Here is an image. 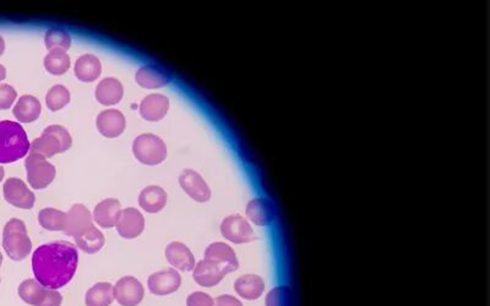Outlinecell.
Here are the masks:
<instances>
[{
    "mask_svg": "<svg viewBox=\"0 0 490 306\" xmlns=\"http://www.w3.org/2000/svg\"><path fill=\"white\" fill-rule=\"evenodd\" d=\"M25 168H26L27 182L32 189H36V190L46 189L49 184H52L57 176L56 167L47 161V158L36 153L27 155Z\"/></svg>",
    "mask_w": 490,
    "mask_h": 306,
    "instance_id": "6",
    "label": "cell"
},
{
    "mask_svg": "<svg viewBox=\"0 0 490 306\" xmlns=\"http://www.w3.org/2000/svg\"><path fill=\"white\" fill-rule=\"evenodd\" d=\"M124 94L122 83L114 78H106L96 87V99L104 105L118 104Z\"/></svg>",
    "mask_w": 490,
    "mask_h": 306,
    "instance_id": "22",
    "label": "cell"
},
{
    "mask_svg": "<svg viewBox=\"0 0 490 306\" xmlns=\"http://www.w3.org/2000/svg\"><path fill=\"white\" fill-rule=\"evenodd\" d=\"M104 243H106V238H104V233L99 229L96 228L95 226L88 232L83 234L81 237L75 238L76 248L90 255L98 253L104 248Z\"/></svg>",
    "mask_w": 490,
    "mask_h": 306,
    "instance_id": "28",
    "label": "cell"
},
{
    "mask_svg": "<svg viewBox=\"0 0 490 306\" xmlns=\"http://www.w3.org/2000/svg\"><path fill=\"white\" fill-rule=\"evenodd\" d=\"M16 97H17V92L13 86L6 83H0V110L10 108L13 103L15 102Z\"/></svg>",
    "mask_w": 490,
    "mask_h": 306,
    "instance_id": "35",
    "label": "cell"
},
{
    "mask_svg": "<svg viewBox=\"0 0 490 306\" xmlns=\"http://www.w3.org/2000/svg\"><path fill=\"white\" fill-rule=\"evenodd\" d=\"M212 296L204 291H194L186 299V306H213Z\"/></svg>",
    "mask_w": 490,
    "mask_h": 306,
    "instance_id": "36",
    "label": "cell"
},
{
    "mask_svg": "<svg viewBox=\"0 0 490 306\" xmlns=\"http://www.w3.org/2000/svg\"><path fill=\"white\" fill-rule=\"evenodd\" d=\"M4 51H6V42H4V38L0 36V56H3Z\"/></svg>",
    "mask_w": 490,
    "mask_h": 306,
    "instance_id": "40",
    "label": "cell"
},
{
    "mask_svg": "<svg viewBox=\"0 0 490 306\" xmlns=\"http://www.w3.org/2000/svg\"><path fill=\"white\" fill-rule=\"evenodd\" d=\"M44 68L47 71L56 76L67 73L70 68V57L62 49H54L44 58Z\"/></svg>",
    "mask_w": 490,
    "mask_h": 306,
    "instance_id": "31",
    "label": "cell"
},
{
    "mask_svg": "<svg viewBox=\"0 0 490 306\" xmlns=\"http://www.w3.org/2000/svg\"><path fill=\"white\" fill-rule=\"evenodd\" d=\"M75 76L83 83H93L102 73V65L97 57L92 54H85L79 58L74 68Z\"/></svg>",
    "mask_w": 490,
    "mask_h": 306,
    "instance_id": "26",
    "label": "cell"
},
{
    "mask_svg": "<svg viewBox=\"0 0 490 306\" xmlns=\"http://www.w3.org/2000/svg\"><path fill=\"white\" fill-rule=\"evenodd\" d=\"M65 218L67 213L56 208H43L38 213V222L42 228L51 232H63L65 227Z\"/></svg>",
    "mask_w": 490,
    "mask_h": 306,
    "instance_id": "29",
    "label": "cell"
},
{
    "mask_svg": "<svg viewBox=\"0 0 490 306\" xmlns=\"http://www.w3.org/2000/svg\"><path fill=\"white\" fill-rule=\"evenodd\" d=\"M44 44L49 52L54 51V49H62V51L67 52V49L72 47V37L67 30L52 28V30H48L46 32Z\"/></svg>",
    "mask_w": 490,
    "mask_h": 306,
    "instance_id": "32",
    "label": "cell"
},
{
    "mask_svg": "<svg viewBox=\"0 0 490 306\" xmlns=\"http://www.w3.org/2000/svg\"><path fill=\"white\" fill-rule=\"evenodd\" d=\"M178 180L181 189L196 203H207L211 198V189L197 171L186 169Z\"/></svg>",
    "mask_w": 490,
    "mask_h": 306,
    "instance_id": "11",
    "label": "cell"
},
{
    "mask_svg": "<svg viewBox=\"0 0 490 306\" xmlns=\"http://www.w3.org/2000/svg\"><path fill=\"white\" fill-rule=\"evenodd\" d=\"M78 264V249L69 241L41 245L32 254L35 280L47 289L53 291L67 286L76 273Z\"/></svg>",
    "mask_w": 490,
    "mask_h": 306,
    "instance_id": "1",
    "label": "cell"
},
{
    "mask_svg": "<svg viewBox=\"0 0 490 306\" xmlns=\"http://www.w3.org/2000/svg\"><path fill=\"white\" fill-rule=\"evenodd\" d=\"M4 176H6V171H4V168L0 166V182H3V179H4Z\"/></svg>",
    "mask_w": 490,
    "mask_h": 306,
    "instance_id": "41",
    "label": "cell"
},
{
    "mask_svg": "<svg viewBox=\"0 0 490 306\" xmlns=\"http://www.w3.org/2000/svg\"><path fill=\"white\" fill-rule=\"evenodd\" d=\"M234 291L245 300H256L263 296L265 282L256 275H244L234 282Z\"/></svg>",
    "mask_w": 490,
    "mask_h": 306,
    "instance_id": "24",
    "label": "cell"
},
{
    "mask_svg": "<svg viewBox=\"0 0 490 306\" xmlns=\"http://www.w3.org/2000/svg\"><path fill=\"white\" fill-rule=\"evenodd\" d=\"M170 109V99L161 94H149L140 103V115L147 121H160Z\"/></svg>",
    "mask_w": 490,
    "mask_h": 306,
    "instance_id": "19",
    "label": "cell"
},
{
    "mask_svg": "<svg viewBox=\"0 0 490 306\" xmlns=\"http://www.w3.org/2000/svg\"><path fill=\"white\" fill-rule=\"evenodd\" d=\"M117 232L122 238L135 239L144 233L145 218L138 208L122 210L117 222Z\"/></svg>",
    "mask_w": 490,
    "mask_h": 306,
    "instance_id": "14",
    "label": "cell"
},
{
    "mask_svg": "<svg viewBox=\"0 0 490 306\" xmlns=\"http://www.w3.org/2000/svg\"><path fill=\"white\" fill-rule=\"evenodd\" d=\"M1 264H3V255L0 253V266H1Z\"/></svg>",
    "mask_w": 490,
    "mask_h": 306,
    "instance_id": "42",
    "label": "cell"
},
{
    "mask_svg": "<svg viewBox=\"0 0 490 306\" xmlns=\"http://www.w3.org/2000/svg\"><path fill=\"white\" fill-rule=\"evenodd\" d=\"M133 153L145 166H158L167 158V146L158 136L142 134L133 142Z\"/></svg>",
    "mask_w": 490,
    "mask_h": 306,
    "instance_id": "5",
    "label": "cell"
},
{
    "mask_svg": "<svg viewBox=\"0 0 490 306\" xmlns=\"http://www.w3.org/2000/svg\"><path fill=\"white\" fill-rule=\"evenodd\" d=\"M6 78V69L0 64V83Z\"/></svg>",
    "mask_w": 490,
    "mask_h": 306,
    "instance_id": "39",
    "label": "cell"
},
{
    "mask_svg": "<svg viewBox=\"0 0 490 306\" xmlns=\"http://www.w3.org/2000/svg\"><path fill=\"white\" fill-rule=\"evenodd\" d=\"M113 301V286L108 282H98L85 296L86 306H109Z\"/></svg>",
    "mask_w": 490,
    "mask_h": 306,
    "instance_id": "27",
    "label": "cell"
},
{
    "mask_svg": "<svg viewBox=\"0 0 490 306\" xmlns=\"http://www.w3.org/2000/svg\"><path fill=\"white\" fill-rule=\"evenodd\" d=\"M229 273L227 269L213 261L204 259L196 264L193 270V277L199 286L212 288L217 286Z\"/></svg>",
    "mask_w": 490,
    "mask_h": 306,
    "instance_id": "13",
    "label": "cell"
},
{
    "mask_svg": "<svg viewBox=\"0 0 490 306\" xmlns=\"http://www.w3.org/2000/svg\"><path fill=\"white\" fill-rule=\"evenodd\" d=\"M122 206L117 198H104L93 210L92 219L101 228H113L117 226Z\"/></svg>",
    "mask_w": 490,
    "mask_h": 306,
    "instance_id": "16",
    "label": "cell"
},
{
    "mask_svg": "<svg viewBox=\"0 0 490 306\" xmlns=\"http://www.w3.org/2000/svg\"><path fill=\"white\" fill-rule=\"evenodd\" d=\"M266 306H293V293L288 287L274 288L266 296Z\"/></svg>",
    "mask_w": 490,
    "mask_h": 306,
    "instance_id": "34",
    "label": "cell"
},
{
    "mask_svg": "<svg viewBox=\"0 0 490 306\" xmlns=\"http://www.w3.org/2000/svg\"><path fill=\"white\" fill-rule=\"evenodd\" d=\"M3 248L14 261H22L31 254L32 241L26 226L17 218H13L3 230Z\"/></svg>",
    "mask_w": 490,
    "mask_h": 306,
    "instance_id": "4",
    "label": "cell"
},
{
    "mask_svg": "<svg viewBox=\"0 0 490 306\" xmlns=\"http://www.w3.org/2000/svg\"><path fill=\"white\" fill-rule=\"evenodd\" d=\"M62 303L63 296L59 291L47 289L46 294L43 296L40 306H60Z\"/></svg>",
    "mask_w": 490,
    "mask_h": 306,
    "instance_id": "37",
    "label": "cell"
},
{
    "mask_svg": "<svg viewBox=\"0 0 490 306\" xmlns=\"http://www.w3.org/2000/svg\"><path fill=\"white\" fill-rule=\"evenodd\" d=\"M46 291L47 288L40 284L36 280L28 278L19 286V296L28 305L40 306Z\"/></svg>",
    "mask_w": 490,
    "mask_h": 306,
    "instance_id": "30",
    "label": "cell"
},
{
    "mask_svg": "<svg viewBox=\"0 0 490 306\" xmlns=\"http://www.w3.org/2000/svg\"><path fill=\"white\" fill-rule=\"evenodd\" d=\"M26 131L16 121H0V163H13L30 152Z\"/></svg>",
    "mask_w": 490,
    "mask_h": 306,
    "instance_id": "2",
    "label": "cell"
},
{
    "mask_svg": "<svg viewBox=\"0 0 490 306\" xmlns=\"http://www.w3.org/2000/svg\"><path fill=\"white\" fill-rule=\"evenodd\" d=\"M221 234L234 244H245L256 239L252 226L240 214H231L221 223Z\"/></svg>",
    "mask_w": 490,
    "mask_h": 306,
    "instance_id": "7",
    "label": "cell"
},
{
    "mask_svg": "<svg viewBox=\"0 0 490 306\" xmlns=\"http://www.w3.org/2000/svg\"><path fill=\"white\" fill-rule=\"evenodd\" d=\"M213 306H244L242 304V301L237 299L236 296H228V294H224V296H218L213 301Z\"/></svg>",
    "mask_w": 490,
    "mask_h": 306,
    "instance_id": "38",
    "label": "cell"
},
{
    "mask_svg": "<svg viewBox=\"0 0 490 306\" xmlns=\"http://www.w3.org/2000/svg\"><path fill=\"white\" fill-rule=\"evenodd\" d=\"M4 198L8 203L21 210H31L36 203V196L26 182L19 178L6 179L3 187Z\"/></svg>",
    "mask_w": 490,
    "mask_h": 306,
    "instance_id": "8",
    "label": "cell"
},
{
    "mask_svg": "<svg viewBox=\"0 0 490 306\" xmlns=\"http://www.w3.org/2000/svg\"><path fill=\"white\" fill-rule=\"evenodd\" d=\"M135 80H136L138 85L144 89L156 90L167 86L170 83L172 78H170V74L161 67L150 64V65L141 67L136 71Z\"/></svg>",
    "mask_w": 490,
    "mask_h": 306,
    "instance_id": "18",
    "label": "cell"
},
{
    "mask_svg": "<svg viewBox=\"0 0 490 306\" xmlns=\"http://www.w3.org/2000/svg\"><path fill=\"white\" fill-rule=\"evenodd\" d=\"M205 259L223 266L224 269L229 271V273L237 271L239 267V261H238L236 251L229 245L221 243V241L209 245V248L205 251Z\"/></svg>",
    "mask_w": 490,
    "mask_h": 306,
    "instance_id": "20",
    "label": "cell"
},
{
    "mask_svg": "<svg viewBox=\"0 0 490 306\" xmlns=\"http://www.w3.org/2000/svg\"><path fill=\"white\" fill-rule=\"evenodd\" d=\"M41 102L31 94H25L16 102L13 113L20 123H32L36 121L41 114Z\"/></svg>",
    "mask_w": 490,
    "mask_h": 306,
    "instance_id": "25",
    "label": "cell"
},
{
    "mask_svg": "<svg viewBox=\"0 0 490 306\" xmlns=\"http://www.w3.org/2000/svg\"><path fill=\"white\" fill-rule=\"evenodd\" d=\"M96 125L101 135L108 139H114L124 133L126 119L124 114L118 109H106L98 114Z\"/></svg>",
    "mask_w": 490,
    "mask_h": 306,
    "instance_id": "15",
    "label": "cell"
},
{
    "mask_svg": "<svg viewBox=\"0 0 490 306\" xmlns=\"http://www.w3.org/2000/svg\"><path fill=\"white\" fill-rule=\"evenodd\" d=\"M247 217L259 227L270 226L275 219L274 205L268 198H253L247 205Z\"/></svg>",
    "mask_w": 490,
    "mask_h": 306,
    "instance_id": "21",
    "label": "cell"
},
{
    "mask_svg": "<svg viewBox=\"0 0 490 306\" xmlns=\"http://www.w3.org/2000/svg\"><path fill=\"white\" fill-rule=\"evenodd\" d=\"M167 192L158 185H150L140 192L139 205L145 212L157 213L162 211L167 205Z\"/></svg>",
    "mask_w": 490,
    "mask_h": 306,
    "instance_id": "23",
    "label": "cell"
},
{
    "mask_svg": "<svg viewBox=\"0 0 490 306\" xmlns=\"http://www.w3.org/2000/svg\"><path fill=\"white\" fill-rule=\"evenodd\" d=\"M72 145V135L65 128L60 125H51L43 130L40 137L32 141L28 153H36L48 160L58 153L67 152Z\"/></svg>",
    "mask_w": 490,
    "mask_h": 306,
    "instance_id": "3",
    "label": "cell"
},
{
    "mask_svg": "<svg viewBox=\"0 0 490 306\" xmlns=\"http://www.w3.org/2000/svg\"><path fill=\"white\" fill-rule=\"evenodd\" d=\"M165 257L174 270L190 272L195 267V257L190 249L181 241H173L165 248Z\"/></svg>",
    "mask_w": 490,
    "mask_h": 306,
    "instance_id": "17",
    "label": "cell"
},
{
    "mask_svg": "<svg viewBox=\"0 0 490 306\" xmlns=\"http://www.w3.org/2000/svg\"><path fill=\"white\" fill-rule=\"evenodd\" d=\"M181 286V277L174 269L158 271L147 280L149 291L155 296H165L176 293Z\"/></svg>",
    "mask_w": 490,
    "mask_h": 306,
    "instance_id": "12",
    "label": "cell"
},
{
    "mask_svg": "<svg viewBox=\"0 0 490 306\" xmlns=\"http://www.w3.org/2000/svg\"><path fill=\"white\" fill-rule=\"evenodd\" d=\"M93 226L95 224H93L92 214L90 212V210L85 205L76 203L67 212L65 227L63 232L75 239L88 232Z\"/></svg>",
    "mask_w": 490,
    "mask_h": 306,
    "instance_id": "10",
    "label": "cell"
},
{
    "mask_svg": "<svg viewBox=\"0 0 490 306\" xmlns=\"http://www.w3.org/2000/svg\"><path fill=\"white\" fill-rule=\"evenodd\" d=\"M70 102V92L63 85H56L48 91L46 96V104L52 112H58L64 108Z\"/></svg>",
    "mask_w": 490,
    "mask_h": 306,
    "instance_id": "33",
    "label": "cell"
},
{
    "mask_svg": "<svg viewBox=\"0 0 490 306\" xmlns=\"http://www.w3.org/2000/svg\"><path fill=\"white\" fill-rule=\"evenodd\" d=\"M113 294L114 300H117L119 305L138 306L144 300V286L133 275H125L115 283Z\"/></svg>",
    "mask_w": 490,
    "mask_h": 306,
    "instance_id": "9",
    "label": "cell"
}]
</instances>
